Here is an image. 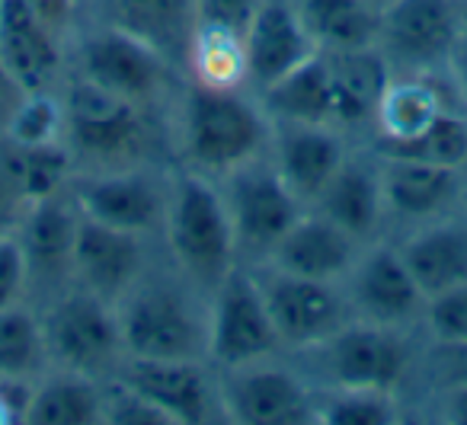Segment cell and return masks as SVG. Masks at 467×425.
I'll return each mask as SVG.
<instances>
[{
    "instance_id": "obj_7",
    "label": "cell",
    "mask_w": 467,
    "mask_h": 425,
    "mask_svg": "<svg viewBox=\"0 0 467 425\" xmlns=\"http://www.w3.org/2000/svg\"><path fill=\"white\" fill-rule=\"evenodd\" d=\"M36 307H39L52 368L97 380L116 378L119 365L125 361L116 304L71 282L39 297Z\"/></svg>"
},
{
    "instance_id": "obj_35",
    "label": "cell",
    "mask_w": 467,
    "mask_h": 425,
    "mask_svg": "<svg viewBox=\"0 0 467 425\" xmlns=\"http://www.w3.org/2000/svg\"><path fill=\"white\" fill-rule=\"evenodd\" d=\"M0 138H7L14 144H61V138H65L61 87L20 93L0 119Z\"/></svg>"
},
{
    "instance_id": "obj_26",
    "label": "cell",
    "mask_w": 467,
    "mask_h": 425,
    "mask_svg": "<svg viewBox=\"0 0 467 425\" xmlns=\"http://www.w3.org/2000/svg\"><path fill=\"white\" fill-rule=\"evenodd\" d=\"M333 74V99H337V125L356 141H368L375 112L388 90L390 71L388 58L378 52V46L356 48V52L327 55Z\"/></svg>"
},
{
    "instance_id": "obj_14",
    "label": "cell",
    "mask_w": 467,
    "mask_h": 425,
    "mask_svg": "<svg viewBox=\"0 0 467 425\" xmlns=\"http://www.w3.org/2000/svg\"><path fill=\"white\" fill-rule=\"evenodd\" d=\"M254 272L285 355L298 358L311 352L352 320L339 285L292 275L273 265H254Z\"/></svg>"
},
{
    "instance_id": "obj_44",
    "label": "cell",
    "mask_w": 467,
    "mask_h": 425,
    "mask_svg": "<svg viewBox=\"0 0 467 425\" xmlns=\"http://www.w3.org/2000/svg\"><path fill=\"white\" fill-rule=\"evenodd\" d=\"M26 393H29V387L0 384V425H20Z\"/></svg>"
},
{
    "instance_id": "obj_16",
    "label": "cell",
    "mask_w": 467,
    "mask_h": 425,
    "mask_svg": "<svg viewBox=\"0 0 467 425\" xmlns=\"http://www.w3.org/2000/svg\"><path fill=\"white\" fill-rule=\"evenodd\" d=\"M0 74L16 93L55 90L67 78V39L26 0H0Z\"/></svg>"
},
{
    "instance_id": "obj_2",
    "label": "cell",
    "mask_w": 467,
    "mask_h": 425,
    "mask_svg": "<svg viewBox=\"0 0 467 425\" xmlns=\"http://www.w3.org/2000/svg\"><path fill=\"white\" fill-rule=\"evenodd\" d=\"M65 106V148L71 150L78 173L173 163L170 112L148 109L116 93H106L67 74L61 80Z\"/></svg>"
},
{
    "instance_id": "obj_25",
    "label": "cell",
    "mask_w": 467,
    "mask_h": 425,
    "mask_svg": "<svg viewBox=\"0 0 467 425\" xmlns=\"http://www.w3.org/2000/svg\"><path fill=\"white\" fill-rule=\"evenodd\" d=\"M394 244L426 297L467 282V221L458 212L394 233Z\"/></svg>"
},
{
    "instance_id": "obj_8",
    "label": "cell",
    "mask_w": 467,
    "mask_h": 425,
    "mask_svg": "<svg viewBox=\"0 0 467 425\" xmlns=\"http://www.w3.org/2000/svg\"><path fill=\"white\" fill-rule=\"evenodd\" d=\"M227 425H317L320 387L295 355L218 371Z\"/></svg>"
},
{
    "instance_id": "obj_11",
    "label": "cell",
    "mask_w": 467,
    "mask_h": 425,
    "mask_svg": "<svg viewBox=\"0 0 467 425\" xmlns=\"http://www.w3.org/2000/svg\"><path fill=\"white\" fill-rule=\"evenodd\" d=\"M227 212L234 221V237L241 250V263L260 265L275 250L292 224L307 212V205L285 186L269 157L244 163L218 180Z\"/></svg>"
},
{
    "instance_id": "obj_33",
    "label": "cell",
    "mask_w": 467,
    "mask_h": 425,
    "mask_svg": "<svg viewBox=\"0 0 467 425\" xmlns=\"http://www.w3.org/2000/svg\"><path fill=\"white\" fill-rule=\"evenodd\" d=\"M368 148L378 157H403V161H422L467 173V109L448 106L420 135L407 141H371Z\"/></svg>"
},
{
    "instance_id": "obj_20",
    "label": "cell",
    "mask_w": 467,
    "mask_h": 425,
    "mask_svg": "<svg viewBox=\"0 0 467 425\" xmlns=\"http://www.w3.org/2000/svg\"><path fill=\"white\" fill-rule=\"evenodd\" d=\"M80 208L74 202L71 189L48 199L29 202L16 240L29 263V278H33V301L52 295V291L71 285V263L74 244H78Z\"/></svg>"
},
{
    "instance_id": "obj_19",
    "label": "cell",
    "mask_w": 467,
    "mask_h": 425,
    "mask_svg": "<svg viewBox=\"0 0 467 425\" xmlns=\"http://www.w3.org/2000/svg\"><path fill=\"white\" fill-rule=\"evenodd\" d=\"M378 161H381V189L388 208V237L458 212L467 176L464 170L403 161V157H378Z\"/></svg>"
},
{
    "instance_id": "obj_22",
    "label": "cell",
    "mask_w": 467,
    "mask_h": 425,
    "mask_svg": "<svg viewBox=\"0 0 467 425\" xmlns=\"http://www.w3.org/2000/svg\"><path fill=\"white\" fill-rule=\"evenodd\" d=\"M84 16L135 36L186 74L199 0H84Z\"/></svg>"
},
{
    "instance_id": "obj_4",
    "label": "cell",
    "mask_w": 467,
    "mask_h": 425,
    "mask_svg": "<svg viewBox=\"0 0 467 425\" xmlns=\"http://www.w3.org/2000/svg\"><path fill=\"white\" fill-rule=\"evenodd\" d=\"M420 329L349 320L330 339L298 355V361L320 390H381L410 399L420 371Z\"/></svg>"
},
{
    "instance_id": "obj_45",
    "label": "cell",
    "mask_w": 467,
    "mask_h": 425,
    "mask_svg": "<svg viewBox=\"0 0 467 425\" xmlns=\"http://www.w3.org/2000/svg\"><path fill=\"white\" fill-rule=\"evenodd\" d=\"M458 214L467 221V176H464V192H461V205H458Z\"/></svg>"
},
{
    "instance_id": "obj_17",
    "label": "cell",
    "mask_w": 467,
    "mask_h": 425,
    "mask_svg": "<svg viewBox=\"0 0 467 425\" xmlns=\"http://www.w3.org/2000/svg\"><path fill=\"white\" fill-rule=\"evenodd\" d=\"M161 256V240L106 227L80 214L71 282L116 304Z\"/></svg>"
},
{
    "instance_id": "obj_41",
    "label": "cell",
    "mask_w": 467,
    "mask_h": 425,
    "mask_svg": "<svg viewBox=\"0 0 467 425\" xmlns=\"http://www.w3.org/2000/svg\"><path fill=\"white\" fill-rule=\"evenodd\" d=\"M260 0H199V26L227 29V33L247 36V26L254 20Z\"/></svg>"
},
{
    "instance_id": "obj_43",
    "label": "cell",
    "mask_w": 467,
    "mask_h": 425,
    "mask_svg": "<svg viewBox=\"0 0 467 425\" xmlns=\"http://www.w3.org/2000/svg\"><path fill=\"white\" fill-rule=\"evenodd\" d=\"M445 78H448V84H451L458 103L467 109V20H464V26H461V33H458V42H454V48H451Z\"/></svg>"
},
{
    "instance_id": "obj_5",
    "label": "cell",
    "mask_w": 467,
    "mask_h": 425,
    "mask_svg": "<svg viewBox=\"0 0 467 425\" xmlns=\"http://www.w3.org/2000/svg\"><path fill=\"white\" fill-rule=\"evenodd\" d=\"M161 250L192 285L212 295L241 263L234 221L218 180L173 167Z\"/></svg>"
},
{
    "instance_id": "obj_21",
    "label": "cell",
    "mask_w": 467,
    "mask_h": 425,
    "mask_svg": "<svg viewBox=\"0 0 467 425\" xmlns=\"http://www.w3.org/2000/svg\"><path fill=\"white\" fill-rule=\"evenodd\" d=\"M314 212L346 231L358 244L388 237V208L381 189V161L368 144L358 141L337 170L324 192L314 199Z\"/></svg>"
},
{
    "instance_id": "obj_42",
    "label": "cell",
    "mask_w": 467,
    "mask_h": 425,
    "mask_svg": "<svg viewBox=\"0 0 467 425\" xmlns=\"http://www.w3.org/2000/svg\"><path fill=\"white\" fill-rule=\"evenodd\" d=\"M29 202L20 195V189L14 186L4 167H0V237H7V233H16L20 227L23 214H26Z\"/></svg>"
},
{
    "instance_id": "obj_27",
    "label": "cell",
    "mask_w": 467,
    "mask_h": 425,
    "mask_svg": "<svg viewBox=\"0 0 467 425\" xmlns=\"http://www.w3.org/2000/svg\"><path fill=\"white\" fill-rule=\"evenodd\" d=\"M461 106L448 78L435 74H394L375 112V125L365 144L371 141H407L420 135L439 112Z\"/></svg>"
},
{
    "instance_id": "obj_1",
    "label": "cell",
    "mask_w": 467,
    "mask_h": 425,
    "mask_svg": "<svg viewBox=\"0 0 467 425\" xmlns=\"http://www.w3.org/2000/svg\"><path fill=\"white\" fill-rule=\"evenodd\" d=\"M269 138L273 119L247 87H208L186 78L170 103L173 167L208 180L266 157Z\"/></svg>"
},
{
    "instance_id": "obj_24",
    "label": "cell",
    "mask_w": 467,
    "mask_h": 425,
    "mask_svg": "<svg viewBox=\"0 0 467 425\" xmlns=\"http://www.w3.org/2000/svg\"><path fill=\"white\" fill-rule=\"evenodd\" d=\"M358 253H362L358 240H352L333 221L307 208L260 265H273V269L292 272V275L339 285L346 272L352 269Z\"/></svg>"
},
{
    "instance_id": "obj_31",
    "label": "cell",
    "mask_w": 467,
    "mask_h": 425,
    "mask_svg": "<svg viewBox=\"0 0 467 425\" xmlns=\"http://www.w3.org/2000/svg\"><path fill=\"white\" fill-rule=\"evenodd\" d=\"M52 371L46 333H42L36 301H23L0 310V384L33 387Z\"/></svg>"
},
{
    "instance_id": "obj_18",
    "label": "cell",
    "mask_w": 467,
    "mask_h": 425,
    "mask_svg": "<svg viewBox=\"0 0 467 425\" xmlns=\"http://www.w3.org/2000/svg\"><path fill=\"white\" fill-rule=\"evenodd\" d=\"M356 144V138H349L337 125L273 122L266 157L285 186L311 208Z\"/></svg>"
},
{
    "instance_id": "obj_10",
    "label": "cell",
    "mask_w": 467,
    "mask_h": 425,
    "mask_svg": "<svg viewBox=\"0 0 467 425\" xmlns=\"http://www.w3.org/2000/svg\"><path fill=\"white\" fill-rule=\"evenodd\" d=\"M282 352L254 265L237 263L208 295V365L214 371L273 358Z\"/></svg>"
},
{
    "instance_id": "obj_12",
    "label": "cell",
    "mask_w": 467,
    "mask_h": 425,
    "mask_svg": "<svg viewBox=\"0 0 467 425\" xmlns=\"http://www.w3.org/2000/svg\"><path fill=\"white\" fill-rule=\"evenodd\" d=\"M464 20L467 0H394L381 10L375 46L394 74L445 78Z\"/></svg>"
},
{
    "instance_id": "obj_34",
    "label": "cell",
    "mask_w": 467,
    "mask_h": 425,
    "mask_svg": "<svg viewBox=\"0 0 467 425\" xmlns=\"http://www.w3.org/2000/svg\"><path fill=\"white\" fill-rule=\"evenodd\" d=\"M413 419L407 397L381 390H320L317 425H403Z\"/></svg>"
},
{
    "instance_id": "obj_46",
    "label": "cell",
    "mask_w": 467,
    "mask_h": 425,
    "mask_svg": "<svg viewBox=\"0 0 467 425\" xmlns=\"http://www.w3.org/2000/svg\"><path fill=\"white\" fill-rule=\"evenodd\" d=\"M371 7H378V10H384V7H390V4H394V0H368Z\"/></svg>"
},
{
    "instance_id": "obj_28",
    "label": "cell",
    "mask_w": 467,
    "mask_h": 425,
    "mask_svg": "<svg viewBox=\"0 0 467 425\" xmlns=\"http://www.w3.org/2000/svg\"><path fill=\"white\" fill-rule=\"evenodd\" d=\"M106 380L52 368L26 393L20 425H103Z\"/></svg>"
},
{
    "instance_id": "obj_9",
    "label": "cell",
    "mask_w": 467,
    "mask_h": 425,
    "mask_svg": "<svg viewBox=\"0 0 467 425\" xmlns=\"http://www.w3.org/2000/svg\"><path fill=\"white\" fill-rule=\"evenodd\" d=\"M173 163H141V167L97 170L71 180V195L80 214L106 227L161 240L170 205Z\"/></svg>"
},
{
    "instance_id": "obj_38",
    "label": "cell",
    "mask_w": 467,
    "mask_h": 425,
    "mask_svg": "<svg viewBox=\"0 0 467 425\" xmlns=\"http://www.w3.org/2000/svg\"><path fill=\"white\" fill-rule=\"evenodd\" d=\"M103 425H170L167 416L154 403L125 387L122 380H106V403H103Z\"/></svg>"
},
{
    "instance_id": "obj_13",
    "label": "cell",
    "mask_w": 467,
    "mask_h": 425,
    "mask_svg": "<svg viewBox=\"0 0 467 425\" xmlns=\"http://www.w3.org/2000/svg\"><path fill=\"white\" fill-rule=\"evenodd\" d=\"M339 288L349 304L352 320L394 329H420L426 295L397 253L394 237L365 244Z\"/></svg>"
},
{
    "instance_id": "obj_32",
    "label": "cell",
    "mask_w": 467,
    "mask_h": 425,
    "mask_svg": "<svg viewBox=\"0 0 467 425\" xmlns=\"http://www.w3.org/2000/svg\"><path fill=\"white\" fill-rule=\"evenodd\" d=\"M0 167L26 202H39L71 189L78 176L71 150L61 144H14L0 138Z\"/></svg>"
},
{
    "instance_id": "obj_29",
    "label": "cell",
    "mask_w": 467,
    "mask_h": 425,
    "mask_svg": "<svg viewBox=\"0 0 467 425\" xmlns=\"http://www.w3.org/2000/svg\"><path fill=\"white\" fill-rule=\"evenodd\" d=\"M273 122H307L337 125V99H333V74L324 52L311 55L305 65L288 71L273 87L256 93ZM339 129V125H337Z\"/></svg>"
},
{
    "instance_id": "obj_39",
    "label": "cell",
    "mask_w": 467,
    "mask_h": 425,
    "mask_svg": "<svg viewBox=\"0 0 467 425\" xmlns=\"http://www.w3.org/2000/svg\"><path fill=\"white\" fill-rule=\"evenodd\" d=\"M23 301H33V278L20 240L16 233H7L0 237V310Z\"/></svg>"
},
{
    "instance_id": "obj_30",
    "label": "cell",
    "mask_w": 467,
    "mask_h": 425,
    "mask_svg": "<svg viewBox=\"0 0 467 425\" xmlns=\"http://www.w3.org/2000/svg\"><path fill=\"white\" fill-rule=\"evenodd\" d=\"M317 52H356L378 39L381 10L368 0H292Z\"/></svg>"
},
{
    "instance_id": "obj_36",
    "label": "cell",
    "mask_w": 467,
    "mask_h": 425,
    "mask_svg": "<svg viewBox=\"0 0 467 425\" xmlns=\"http://www.w3.org/2000/svg\"><path fill=\"white\" fill-rule=\"evenodd\" d=\"M467 384V342H429L422 339L420 355V371H416L413 399L426 397L432 390H445V387Z\"/></svg>"
},
{
    "instance_id": "obj_6",
    "label": "cell",
    "mask_w": 467,
    "mask_h": 425,
    "mask_svg": "<svg viewBox=\"0 0 467 425\" xmlns=\"http://www.w3.org/2000/svg\"><path fill=\"white\" fill-rule=\"evenodd\" d=\"M67 74L148 109L170 112L186 74L141 39L97 20H80L67 39Z\"/></svg>"
},
{
    "instance_id": "obj_23",
    "label": "cell",
    "mask_w": 467,
    "mask_h": 425,
    "mask_svg": "<svg viewBox=\"0 0 467 425\" xmlns=\"http://www.w3.org/2000/svg\"><path fill=\"white\" fill-rule=\"evenodd\" d=\"M311 55H317V46L307 36L292 0H260L244 36L250 90L263 93L288 71L305 65Z\"/></svg>"
},
{
    "instance_id": "obj_3",
    "label": "cell",
    "mask_w": 467,
    "mask_h": 425,
    "mask_svg": "<svg viewBox=\"0 0 467 425\" xmlns=\"http://www.w3.org/2000/svg\"><path fill=\"white\" fill-rule=\"evenodd\" d=\"M125 358L208 361V295L161 256L116 301Z\"/></svg>"
},
{
    "instance_id": "obj_15",
    "label": "cell",
    "mask_w": 467,
    "mask_h": 425,
    "mask_svg": "<svg viewBox=\"0 0 467 425\" xmlns=\"http://www.w3.org/2000/svg\"><path fill=\"white\" fill-rule=\"evenodd\" d=\"M116 380L154 403L170 425H227L218 371L208 361L125 358Z\"/></svg>"
},
{
    "instance_id": "obj_40",
    "label": "cell",
    "mask_w": 467,
    "mask_h": 425,
    "mask_svg": "<svg viewBox=\"0 0 467 425\" xmlns=\"http://www.w3.org/2000/svg\"><path fill=\"white\" fill-rule=\"evenodd\" d=\"M413 419H426L435 425H467V384L432 390L413 399Z\"/></svg>"
},
{
    "instance_id": "obj_37",
    "label": "cell",
    "mask_w": 467,
    "mask_h": 425,
    "mask_svg": "<svg viewBox=\"0 0 467 425\" xmlns=\"http://www.w3.org/2000/svg\"><path fill=\"white\" fill-rule=\"evenodd\" d=\"M420 333L429 342H467V282L426 297Z\"/></svg>"
}]
</instances>
